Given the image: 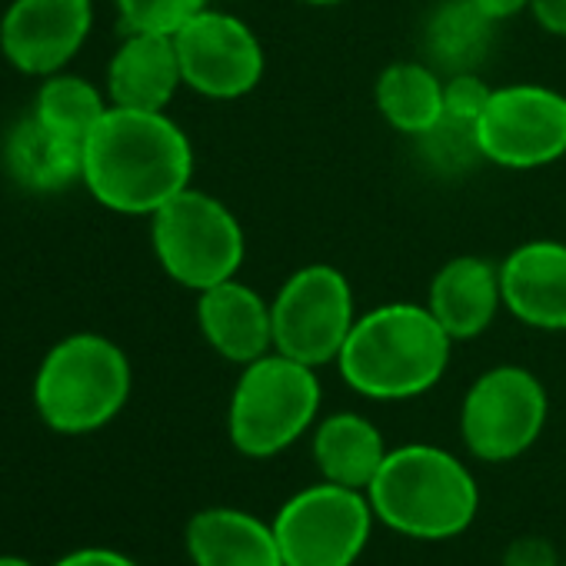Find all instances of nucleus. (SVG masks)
I'll return each instance as SVG.
<instances>
[{
    "label": "nucleus",
    "instance_id": "6ab92c4d",
    "mask_svg": "<svg viewBox=\"0 0 566 566\" xmlns=\"http://www.w3.org/2000/svg\"><path fill=\"white\" fill-rule=\"evenodd\" d=\"M384 433L374 420L360 413H331L314 430V463L324 473V480L364 490L374 483L377 470L387 460Z\"/></svg>",
    "mask_w": 566,
    "mask_h": 566
},
{
    "label": "nucleus",
    "instance_id": "f8f14e48",
    "mask_svg": "<svg viewBox=\"0 0 566 566\" xmlns=\"http://www.w3.org/2000/svg\"><path fill=\"white\" fill-rule=\"evenodd\" d=\"M94 28V0H14L0 18V51L28 77L61 74Z\"/></svg>",
    "mask_w": 566,
    "mask_h": 566
},
{
    "label": "nucleus",
    "instance_id": "412c9836",
    "mask_svg": "<svg viewBox=\"0 0 566 566\" xmlns=\"http://www.w3.org/2000/svg\"><path fill=\"white\" fill-rule=\"evenodd\" d=\"M380 117L403 137H420L443 114V74L427 61H397L374 84Z\"/></svg>",
    "mask_w": 566,
    "mask_h": 566
},
{
    "label": "nucleus",
    "instance_id": "20e7f679",
    "mask_svg": "<svg viewBox=\"0 0 566 566\" xmlns=\"http://www.w3.org/2000/svg\"><path fill=\"white\" fill-rule=\"evenodd\" d=\"M130 360L101 334H71L54 344L34 377V407L57 433L107 427L130 397Z\"/></svg>",
    "mask_w": 566,
    "mask_h": 566
},
{
    "label": "nucleus",
    "instance_id": "b1692460",
    "mask_svg": "<svg viewBox=\"0 0 566 566\" xmlns=\"http://www.w3.org/2000/svg\"><path fill=\"white\" fill-rule=\"evenodd\" d=\"M120 28L127 34H167L174 38L190 18H197L207 0H114Z\"/></svg>",
    "mask_w": 566,
    "mask_h": 566
},
{
    "label": "nucleus",
    "instance_id": "9d476101",
    "mask_svg": "<svg viewBox=\"0 0 566 566\" xmlns=\"http://www.w3.org/2000/svg\"><path fill=\"white\" fill-rule=\"evenodd\" d=\"M483 160L503 170H539L566 157V97L546 84L493 87L476 120Z\"/></svg>",
    "mask_w": 566,
    "mask_h": 566
},
{
    "label": "nucleus",
    "instance_id": "393cba45",
    "mask_svg": "<svg viewBox=\"0 0 566 566\" xmlns=\"http://www.w3.org/2000/svg\"><path fill=\"white\" fill-rule=\"evenodd\" d=\"M503 566H559L556 549L543 536H523L506 546Z\"/></svg>",
    "mask_w": 566,
    "mask_h": 566
},
{
    "label": "nucleus",
    "instance_id": "9b49d317",
    "mask_svg": "<svg viewBox=\"0 0 566 566\" xmlns=\"http://www.w3.org/2000/svg\"><path fill=\"white\" fill-rule=\"evenodd\" d=\"M184 87L207 101H240L263 81V44L247 21L203 8L174 34Z\"/></svg>",
    "mask_w": 566,
    "mask_h": 566
},
{
    "label": "nucleus",
    "instance_id": "0eeeda50",
    "mask_svg": "<svg viewBox=\"0 0 566 566\" xmlns=\"http://www.w3.org/2000/svg\"><path fill=\"white\" fill-rule=\"evenodd\" d=\"M270 317L273 350L321 370L337 364L357 324L354 287L334 263H307L280 283L270 301Z\"/></svg>",
    "mask_w": 566,
    "mask_h": 566
},
{
    "label": "nucleus",
    "instance_id": "5701e85b",
    "mask_svg": "<svg viewBox=\"0 0 566 566\" xmlns=\"http://www.w3.org/2000/svg\"><path fill=\"white\" fill-rule=\"evenodd\" d=\"M413 150H417V160L427 167V174L440 180H460L473 174L480 164H486L480 150V137H476V120H467L447 111L430 130L413 137Z\"/></svg>",
    "mask_w": 566,
    "mask_h": 566
},
{
    "label": "nucleus",
    "instance_id": "7ed1b4c3",
    "mask_svg": "<svg viewBox=\"0 0 566 566\" xmlns=\"http://www.w3.org/2000/svg\"><path fill=\"white\" fill-rule=\"evenodd\" d=\"M374 516L410 539H450L463 533L480 510L473 473L443 447L407 443L387 453L367 486Z\"/></svg>",
    "mask_w": 566,
    "mask_h": 566
},
{
    "label": "nucleus",
    "instance_id": "4be33fe9",
    "mask_svg": "<svg viewBox=\"0 0 566 566\" xmlns=\"http://www.w3.org/2000/svg\"><path fill=\"white\" fill-rule=\"evenodd\" d=\"M107 107L111 101H104V94L91 81L74 74H51L44 77L31 114L44 120L51 130H57L61 137L84 147L97 120L107 114Z\"/></svg>",
    "mask_w": 566,
    "mask_h": 566
},
{
    "label": "nucleus",
    "instance_id": "f03ea898",
    "mask_svg": "<svg viewBox=\"0 0 566 566\" xmlns=\"http://www.w3.org/2000/svg\"><path fill=\"white\" fill-rule=\"evenodd\" d=\"M450 354L453 340L427 304L394 301L357 317L337 370L360 397L413 400L443 380Z\"/></svg>",
    "mask_w": 566,
    "mask_h": 566
},
{
    "label": "nucleus",
    "instance_id": "423d86ee",
    "mask_svg": "<svg viewBox=\"0 0 566 566\" xmlns=\"http://www.w3.org/2000/svg\"><path fill=\"white\" fill-rule=\"evenodd\" d=\"M150 243L160 270L193 294L237 276L247 256V237L233 210L193 187L150 217Z\"/></svg>",
    "mask_w": 566,
    "mask_h": 566
},
{
    "label": "nucleus",
    "instance_id": "7c9ffc66",
    "mask_svg": "<svg viewBox=\"0 0 566 566\" xmlns=\"http://www.w3.org/2000/svg\"><path fill=\"white\" fill-rule=\"evenodd\" d=\"M559 566H566V563H559Z\"/></svg>",
    "mask_w": 566,
    "mask_h": 566
},
{
    "label": "nucleus",
    "instance_id": "2eb2a0df",
    "mask_svg": "<svg viewBox=\"0 0 566 566\" xmlns=\"http://www.w3.org/2000/svg\"><path fill=\"white\" fill-rule=\"evenodd\" d=\"M427 307L453 344L480 337L503 307L500 263L473 253L447 260L430 280Z\"/></svg>",
    "mask_w": 566,
    "mask_h": 566
},
{
    "label": "nucleus",
    "instance_id": "bb28decb",
    "mask_svg": "<svg viewBox=\"0 0 566 566\" xmlns=\"http://www.w3.org/2000/svg\"><path fill=\"white\" fill-rule=\"evenodd\" d=\"M57 566H137L130 556L117 553V549H104V546H91V549H77L71 556H64Z\"/></svg>",
    "mask_w": 566,
    "mask_h": 566
},
{
    "label": "nucleus",
    "instance_id": "c85d7f7f",
    "mask_svg": "<svg viewBox=\"0 0 566 566\" xmlns=\"http://www.w3.org/2000/svg\"><path fill=\"white\" fill-rule=\"evenodd\" d=\"M307 8H337V4H347V0H301Z\"/></svg>",
    "mask_w": 566,
    "mask_h": 566
},
{
    "label": "nucleus",
    "instance_id": "c756f323",
    "mask_svg": "<svg viewBox=\"0 0 566 566\" xmlns=\"http://www.w3.org/2000/svg\"><path fill=\"white\" fill-rule=\"evenodd\" d=\"M0 566H34V563H28L21 556H0Z\"/></svg>",
    "mask_w": 566,
    "mask_h": 566
},
{
    "label": "nucleus",
    "instance_id": "dca6fc26",
    "mask_svg": "<svg viewBox=\"0 0 566 566\" xmlns=\"http://www.w3.org/2000/svg\"><path fill=\"white\" fill-rule=\"evenodd\" d=\"M184 87L174 38L127 34L107 64V101L130 111H167Z\"/></svg>",
    "mask_w": 566,
    "mask_h": 566
},
{
    "label": "nucleus",
    "instance_id": "39448f33",
    "mask_svg": "<svg viewBox=\"0 0 566 566\" xmlns=\"http://www.w3.org/2000/svg\"><path fill=\"white\" fill-rule=\"evenodd\" d=\"M321 377L314 367L276 350L243 367L227 410L230 443L253 460L294 447L321 413Z\"/></svg>",
    "mask_w": 566,
    "mask_h": 566
},
{
    "label": "nucleus",
    "instance_id": "4468645a",
    "mask_svg": "<svg viewBox=\"0 0 566 566\" xmlns=\"http://www.w3.org/2000/svg\"><path fill=\"white\" fill-rule=\"evenodd\" d=\"M197 324L210 350L230 364L247 367L273 350L270 301L237 276L197 294Z\"/></svg>",
    "mask_w": 566,
    "mask_h": 566
},
{
    "label": "nucleus",
    "instance_id": "aec40b11",
    "mask_svg": "<svg viewBox=\"0 0 566 566\" xmlns=\"http://www.w3.org/2000/svg\"><path fill=\"white\" fill-rule=\"evenodd\" d=\"M496 21H490L473 0H440L423 24L427 64L443 77L473 74L493 51Z\"/></svg>",
    "mask_w": 566,
    "mask_h": 566
},
{
    "label": "nucleus",
    "instance_id": "6e6552de",
    "mask_svg": "<svg viewBox=\"0 0 566 566\" xmlns=\"http://www.w3.org/2000/svg\"><path fill=\"white\" fill-rule=\"evenodd\" d=\"M374 520L364 490L324 480L294 493L273 520L283 566H354L370 539Z\"/></svg>",
    "mask_w": 566,
    "mask_h": 566
},
{
    "label": "nucleus",
    "instance_id": "ddd939ff",
    "mask_svg": "<svg viewBox=\"0 0 566 566\" xmlns=\"http://www.w3.org/2000/svg\"><path fill=\"white\" fill-rule=\"evenodd\" d=\"M503 307L523 327L563 334L566 331V243L526 240L500 263Z\"/></svg>",
    "mask_w": 566,
    "mask_h": 566
},
{
    "label": "nucleus",
    "instance_id": "f257e3e1",
    "mask_svg": "<svg viewBox=\"0 0 566 566\" xmlns=\"http://www.w3.org/2000/svg\"><path fill=\"white\" fill-rule=\"evenodd\" d=\"M193 147L167 111L107 107L84 144L81 184L91 197L127 217H154L190 187Z\"/></svg>",
    "mask_w": 566,
    "mask_h": 566
},
{
    "label": "nucleus",
    "instance_id": "a211bd4d",
    "mask_svg": "<svg viewBox=\"0 0 566 566\" xmlns=\"http://www.w3.org/2000/svg\"><path fill=\"white\" fill-rule=\"evenodd\" d=\"M4 170L31 193H61L84 174V147L28 114L4 140Z\"/></svg>",
    "mask_w": 566,
    "mask_h": 566
},
{
    "label": "nucleus",
    "instance_id": "cd10ccee",
    "mask_svg": "<svg viewBox=\"0 0 566 566\" xmlns=\"http://www.w3.org/2000/svg\"><path fill=\"white\" fill-rule=\"evenodd\" d=\"M473 4L490 18V21H510L523 11H530V0H473Z\"/></svg>",
    "mask_w": 566,
    "mask_h": 566
},
{
    "label": "nucleus",
    "instance_id": "a878e982",
    "mask_svg": "<svg viewBox=\"0 0 566 566\" xmlns=\"http://www.w3.org/2000/svg\"><path fill=\"white\" fill-rule=\"evenodd\" d=\"M530 14L539 31L566 41V0H530Z\"/></svg>",
    "mask_w": 566,
    "mask_h": 566
},
{
    "label": "nucleus",
    "instance_id": "f3484780",
    "mask_svg": "<svg viewBox=\"0 0 566 566\" xmlns=\"http://www.w3.org/2000/svg\"><path fill=\"white\" fill-rule=\"evenodd\" d=\"M187 553L193 566H283L273 523L230 506H210L190 516Z\"/></svg>",
    "mask_w": 566,
    "mask_h": 566
},
{
    "label": "nucleus",
    "instance_id": "1a4fd4ad",
    "mask_svg": "<svg viewBox=\"0 0 566 566\" xmlns=\"http://www.w3.org/2000/svg\"><path fill=\"white\" fill-rule=\"evenodd\" d=\"M549 413L539 377L516 364L480 374L460 407V433L467 450L483 463L523 457L543 433Z\"/></svg>",
    "mask_w": 566,
    "mask_h": 566
}]
</instances>
